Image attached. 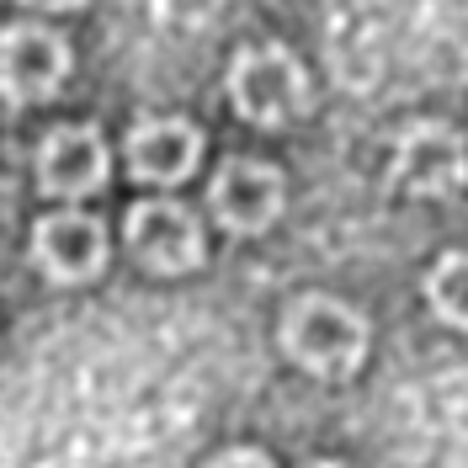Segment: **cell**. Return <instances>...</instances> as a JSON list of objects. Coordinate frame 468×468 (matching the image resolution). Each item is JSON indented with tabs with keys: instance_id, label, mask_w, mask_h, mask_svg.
Returning a JSON list of instances; mask_svg holds the SVG:
<instances>
[{
	"instance_id": "cell-10",
	"label": "cell",
	"mask_w": 468,
	"mask_h": 468,
	"mask_svg": "<svg viewBox=\"0 0 468 468\" xmlns=\"http://www.w3.org/2000/svg\"><path fill=\"white\" fill-rule=\"evenodd\" d=\"M426 298H431V309H437L447 324L468 330V250H452V256H441V261L431 266Z\"/></svg>"
},
{
	"instance_id": "cell-6",
	"label": "cell",
	"mask_w": 468,
	"mask_h": 468,
	"mask_svg": "<svg viewBox=\"0 0 468 468\" xmlns=\"http://www.w3.org/2000/svg\"><path fill=\"white\" fill-rule=\"evenodd\" d=\"M107 171H112L107 139H101L96 128H86V122H64V128H54V133L37 144V186H43L48 197L80 203V197H90V192L107 186Z\"/></svg>"
},
{
	"instance_id": "cell-13",
	"label": "cell",
	"mask_w": 468,
	"mask_h": 468,
	"mask_svg": "<svg viewBox=\"0 0 468 468\" xmlns=\"http://www.w3.org/2000/svg\"><path fill=\"white\" fill-rule=\"evenodd\" d=\"M303 468H346V463H303Z\"/></svg>"
},
{
	"instance_id": "cell-3",
	"label": "cell",
	"mask_w": 468,
	"mask_h": 468,
	"mask_svg": "<svg viewBox=\"0 0 468 468\" xmlns=\"http://www.w3.org/2000/svg\"><path fill=\"white\" fill-rule=\"evenodd\" d=\"M69 43L43 22H11L0 27V101L32 107L64 90L69 80Z\"/></svg>"
},
{
	"instance_id": "cell-1",
	"label": "cell",
	"mask_w": 468,
	"mask_h": 468,
	"mask_svg": "<svg viewBox=\"0 0 468 468\" xmlns=\"http://www.w3.org/2000/svg\"><path fill=\"white\" fill-rule=\"evenodd\" d=\"M282 351L314 378H351L367 356V320L341 298H298L282 320Z\"/></svg>"
},
{
	"instance_id": "cell-5",
	"label": "cell",
	"mask_w": 468,
	"mask_h": 468,
	"mask_svg": "<svg viewBox=\"0 0 468 468\" xmlns=\"http://www.w3.org/2000/svg\"><path fill=\"white\" fill-rule=\"evenodd\" d=\"M468 176V144L447 122H415L394 144V186L415 197H447Z\"/></svg>"
},
{
	"instance_id": "cell-8",
	"label": "cell",
	"mask_w": 468,
	"mask_h": 468,
	"mask_svg": "<svg viewBox=\"0 0 468 468\" xmlns=\"http://www.w3.org/2000/svg\"><path fill=\"white\" fill-rule=\"evenodd\" d=\"M32 261L43 266L54 282H90L107 266V229L80 207H64L37 218L32 229Z\"/></svg>"
},
{
	"instance_id": "cell-12",
	"label": "cell",
	"mask_w": 468,
	"mask_h": 468,
	"mask_svg": "<svg viewBox=\"0 0 468 468\" xmlns=\"http://www.w3.org/2000/svg\"><path fill=\"white\" fill-rule=\"evenodd\" d=\"M32 11H75V5H86V0H22Z\"/></svg>"
},
{
	"instance_id": "cell-7",
	"label": "cell",
	"mask_w": 468,
	"mask_h": 468,
	"mask_svg": "<svg viewBox=\"0 0 468 468\" xmlns=\"http://www.w3.org/2000/svg\"><path fill=\"white\" fill-rule=\"evenodd\" d=\"M207 203H213L224 229L261 234L282 213V171L266 160H224L213 186H207Z\"/></svg>"
},
{
	"instance_id": "cell-9",
	"label": "cell",
	"mask_w": 468,
	"mask_h": 468,
	"mask_svg": "<svg viewBox=\"0 0 468 468\" xmlns=\"http://www.w3.org/2000/svg\"><path fill=\"white\" fill-rule=\"evenodd\" d=\"M122 154H128V171L139 176V181H149V186H176V181H186L192 165H197L203 133L186 117H144V122H133Z\"/></svg>"
},
{
	"instance_id": "cell-11",
	"label": "cell",
	"mask_w": 468,
	"mask_h": 468,
	"mask_svg": "<svg viewBox=\"0 0 468 468\" xmlns=\"http://www.w3.org/2000/svg\"><path fill=\"white\" fill-rule=\"evenodd\" d=\"M207 468H271V458L256 452V447H229V452H218Z\"/></svg>"
},
{
	"instance_id": "cell-4",
	"label": "cell",
	"mask_w": 468,
	"mask_h": 468,
	"mask_svg": "<svg viewBox=\"0 0 468 468\" xmlns=\"http://www.w3.org/2000/svg\"><path fill=\"white\" fill-rule=\"evenodd\" d=\"M128 250L139 256V266L149 271H160V277H181V271H197L203 266V229H197V218L186 213L181 203L171 197H154V203H133L128 213Z\"/></svg>"
},
{
	"instance_id": "cell-2",
	"label": "cell",
	"mask_w": 468,
	"mask_h": 468,
	"mask_svg": "<svg viewBox=\"0 0 468 468\" xmlns=\"http://www.w3.org/2000/svg\"><path fill=\"white\" fill-rule=\"evenodd\" d=\"M229 101L256 128H282L309 107V75L288 48H245L229 64Z\"/></svg>"
}]
</instances>
